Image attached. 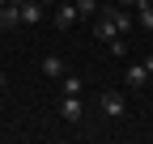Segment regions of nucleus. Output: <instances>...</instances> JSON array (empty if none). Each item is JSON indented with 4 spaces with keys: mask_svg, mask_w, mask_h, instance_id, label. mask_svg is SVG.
Segmentation results:
<instances>
[{
    "mask_svg": "<svg viewBox=\"0 0 153 144\" xmlns=\"http://www.w3.org/2000/svg\"><path fill=\"white\" fill-rule=\"evenodd\" d=\"M132 17H136V26H140V30L153 34V4H149V0H140L136 9H132Z\"/></svg>",
    "mask_w": 153,
    "mask_h": 144,
    "instance_id": "0eeeda50",
    "label": "nucleus"
},
{
    "mask_svg": "<svg viewBox=\"0 0 153 144\" xmlns=\"http://www.w3.org/2000/svg\"><path fill=\"white\" fill-rule=\"evenodd\" d=\"M22 26V9L17 4H0V30H17Z\"/></svg>",
    "mask_w": 153,
    "mask_h": 144,
    "instance_id": "423d86ee",
    "label": "nucleus"
},
{
    "mask_svg": "<svg viewBox=\"0 0 153 144\" xmlns=\"http://www.w3.org/2000/svg\"><path fill=\"white\" fill-rule=\"evenodd\" d=\"M60 89H64V93H81V76H68V72H64V76H60Z\"/></svg>",
    "mask_w": 153,
    "mask_h": 144,
    "instance_id": "f8f14e48",
    "label": "nucleus"
},
{
    "mask_svg": "<svg viewBox=\"0 0 153 144\" xmlns=\"http://www.w3.org/2000/svg\"><path fill=\"white\" fill-rule=\"evenodd\" d=\"M0 4H9V0H0Z\"/></svg>",
    "mask_w": 153,
    "mask_h": 144,
    "instance_id": "a211bd4d",
    "label": "nucleus"
},
{
    "mask_svg": "<svg viewBox=\"0 0 153 144\" xmlns=\"http://www.w3.org/2000/svg\"><path fill=\"white\" fill-rule=\"evenodd\" d=\"M9 4H17V9H22V4H26V0H9Z\"/></svg>",
    "mask_w": 153,
    "mask_h": 144,
    "instance_id": "dca6fc26",
    "label": "nucleus"
},
{
    "mask_svg": "<svg viewBox=\"0 0 153 144\" xmlns=\"http://www.w3.org/2000/svg\"><path fill=\"white\" fill-rule=\"evenodd\" d=\"M38 4H43V9H51V4H60V0H38Z\"/></svg>",
    "mask_w": 153,
    "mask_h": 144,
    "instance_id": "2eb2a0df",
    "label": "nucleus"
},
{
    "mask_svg": "<svg viewBox=\"0 0 153 144\" xmlns=\"http://www.w3.org/2000/svg\"><path fill=\"white\" fill-rule=\"evenodd\" d=\"M60 119H68V123H81V119H85V102H81V93H64V102H60Z\"/></svg>",
    "mask_w": 153,
    "mask_h": 144,
    "instance_id": "7ed1b4c3",
    "label": "nucleus"
},
{
    "mask_svg": "<svg viewBox=\"0 0 153 144\" xmlns=\"http://www.w3.org/2000/svg\"><path fill=\"white\" fill-rule=\"evenodd\" d=\"M0 89H4V68H0Z\"/></svg>",
    "mask_w": 153,
    "mask_h": 144,
    "instance_id": "f3484780",
    "label": "nucleus"
},
{
    "mask_svg": "<svg viewBox=\"0 0 153 144\" xmlns=\"http://www.w3.org/2000/svg\"><path fill=\"white\" fill-rule=\"evenodd\" d=\"M43 21V4H38V0H26L22 4V26H38Z\"/></svg>",
    "mask_w": 153,
    "mask_h": 144,
    "instance_id": "6e6552de",
    "label": "nucleus"
},
{
    "mask_svg": "<svg viewBox=\"0 0 153 144\" xmlns=\"http://www.w3.org/2000/svg\"><path fill=\"white\" fill-rule=\"evenodd\" d=\"M76 21H81V13H76L72 0H68V4H55V26H60V30H72Z\"/></svg>",
    "mask_w": 153,
    "mask_h": 144,
    "instance_id": "20e7f679",
    "label": "nucleus"
},
{
    "mask_svg": "<svg viewBox=\"0 0 153 144\" xmlns=\"http://www.w3.org/2000/svg\"><path fill=\"white\" fill-rule=\"evenodd\" d=\"M115 4H123V9H136V4H140V0H115Z\"/></svg>",
    "mask_w": 153,
    "mask_h": 144,
    "instance_id": "ddd939ff",
    "label": "nucleus"
},
{
    "mask_svg": "<svg viewBox=\"0 0 153 144\" xmlns=\"http://www.w3.org/2000/svg\"><path fill=\"white\" fill-rule=\"evenodd\" d=\"M132 26H136V17H132V9H123V4H102L98 9V17H94V38L98 43H106V38H115V34H128Z\"/></svg>",
    "mask_w": 153,
    "mask_h": 144,
    "instance_id": "f257e3e1",
    "label": "nucleus"
},
{
    "mask_svg": "<svg viewBox=\"0 0 153 144\" xmlns=\"http://www.w3.org/2000/svg\"><path fill=\"white\" fill-rule=\"evenodd\" d=\"M98 110H102L106 119H123V115H128V98L115 93V89H106V93L98 98Z\"/></svg>",
    "mask_w": 153,
    "mask_h": 144,
    "instance_id": "f03ea898",
    "label": "nucleus"
},
{
    "mask_svg": "<svg viewBox=\"0 0 153 144\" xmlns=\"http://www.w3.org/2000/svg\"><path fill=\"white\" fill-rule=\"evenodd\" d=\"M145 68H149V76H153V55H145Z\"/></svg>",
    "mask_w": 153,
    "mask_h": 144,
    "instance_id": "4468645a",
    "label": "nucleus"
},
{
    "mask_svg": "<svg viewBox=\"0 0 153 144\" xmlns=\"http://www.w3.org/2000/svg\"><path fill=\"white\" fill-rule=\"evenodd\" d=\"M76 4V13L85 17V21H94V17H98V9H102V0H72Z\"/></svg>",
    "mask_w": 153,
    "mask_h": 144,
    "instance_id": "9d476101",
    "label": "nucleus"
},
{
    "mask_svg": "<svg viewBox=\"0 0 153 144\" xmlns=\"http://www.w3.org/2000/svg\"><path fill=\"white\" fill-rule=\"evenodd\" d=\"M123 85H128V89H145V85H149V68H145V64H132V68L123 72Z\"/></svg>",
    "mask_w": 153,
    "mask_h": 144,
    "instance_id": "39448f33",
    "label": "nucleus"
},
{
    "mask_svg": "<svg viewBox=\"0 0 153 144\" xmlns=\"http://www.w3.org/2000/svg\"><path fill=\"white\" fill-rule=\"evenodd\" d=\"M106 47H111V55H115V60H123V55H128V38H123V34L106 38Z\"/></svg>",
    "mask_w": 153,
    "mask_h": 144,
    "instance_id": "9b49d317",
    "label": "nucleus"
},
{
    "mask_svg": "<svg viewBox=\"0 0 153 144\" xmlns=\"http://www.w3.org/2000/svg\"><path fill=\"white\" fill-rule=\"evenodd\" d=\"M43 76L60 81V76H64V60H60V55H47V60H43Z\"/></svg>",
    "mask_w": 153,
    "mask_h": 144,
    "instance_id": "1a4fd4ad",
    "label": "nucleus"
}]
</instances>
